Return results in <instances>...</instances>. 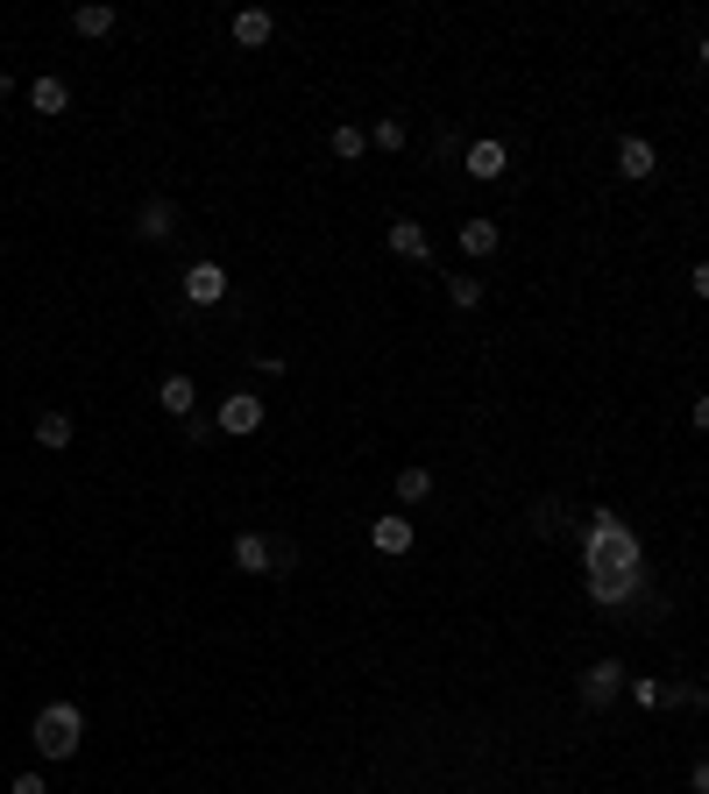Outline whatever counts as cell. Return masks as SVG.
I'll return each mask as SVG.
<instances>
[{
	"label": "cell",
	"instance_id": "cell-1",
	"mask_svg": "<svg viewBox=\"0 0 709 794\" xmlns=\"http://www.w3.org/2000/svg\"><path fill=\"white\" fill-rule=\"evenodd\" d=\"M582 589H588V603H604V610H618V603H632L638 589H646L638 532L618 518V511H588V525H582Z\"/></svg>",
	"mask_w": 709,
	"mask_h": 794
},
{
	"label": "cell",
	"instance_id": "cell-2",
	"mask_svg": "<svg viewBox=\"0 0 709 794\" xmlns=\"http://www.w3.org/2000/svg\"><path fill=\"white\" fill-rule=\"evenodd\" d=\"M29 745L43 752V759H72L78 745H86V709L78 703H43L29 723Z\"/></svg>",
	"mask_w": 709,
	"mask_h": 794
},
{
	"label": "cell",
	"instance_id": "cell-3",
	"mask_svg": "<svg viewBox=\"0 0 709 794\" xmlns=\"http://www.w3.org/2000/svg\"><path fill=\"white\" fill-rule=\"evenodd\" d=\"M235 568L242 575H291L299 568V546L284 532H235Z\"/></svg>",
	"mask_w": 709,
	"mask_h": 794
},
{
	"label": "cell",
	"instance_id": "cell-4",
	"mask_svg": "<svg viewBox=\"0 0 709 794\" xmlns=\"http://www.w3.org/2000/svg\"><path fill=\"white\" fill-rule=\"evenodd\" d=\"M263 419H270V405H263L256 390H235V398H220V412H213V426H220V433H235V440L263 433Z\"/></svg>",
	"mask_w": 709,
	"mask_h": 794
},
{
	"label": "cell",
	"instance_id": "cell-5",
	"mask_svg": "<svg viewBox=\"0 0 709 794\" xmlns=\"http://www.w3.org/2000/svg\"><path fill=\"white\" fill-rule=\"evenodd\" d=\"M624 659H596V667H582V681H574V689H582V709H610L624 695Z\"/></svg>",
	"mask_w": 709,
	"mask_h": 794
},
{
	"label": "cell",
	"instance_id": "cell-6",
	"mask_svg": "<svg viewBox=\"0 0 709 794\" xmlns=\"http://www.w3.org/2000/svg\"><path fill=\"white\" fill-rule=\"evenodd\" d=\"M504 171H511V150H504L497 136H476V142H468V178H476V185H497Z\"/></svg>",
	"mask_w": 709,
	"mask_h": 794
},
{
	"label": "cell",
	"instance_id": "cell-7",
	"mask_svg": "<svg viewBox=\"0 0 709 794\" xmlns=\"http://www.w3.org/2000/svg\"><path fill=\"white\" fill-rule=\"evenodd\" d=\"M136 235H142V241H170V235H178V199H164V192H156V199H142V213H136Z\"/></svg>",
	"mask_w": 709,
	"mask_h": 794
},
{
	"label": "cell",
	"instance_id": "cell-8",
	"mask_svg": "<svg viewBox=\"0 0 709 794\" xmlns=\"http://www.w3.org/2000/svg\"><path fill=\"white\" fill-rule=\"evenodd\" d=\"M227 299V270L220 263H192L185 270V305H220Z\"/></svg>",
	"mask_w": 709,
	"mask_h": 794
},
{
	"label": "cell",
	"instance_id": "cell-9",
	"mask_svg": "<svg viewBox=\"0 0 709 794\" xmlns=\"http://www.w3.org/2000/svg\"><path fill=\"white\" fill-rule=\"evenodd\" d=\"M454 241H461V255H468V263H483V255H497V220H483V213H468V220L461 227H454Z\"/></svg>",
	"mask_w": 709,
	"mask_h": 794
},
{
	"label": "cell",
	"instance_id": "cell-10",
	"mask_svg": "<svg viewBox=\"0 0 709 794\" xmlns=\"http://www.w3.org/2000/svg\"><path fill=\"white\" fill-rule=\"evenodd\" d=\"M369 546H377V554H412V518H405V511H383V518L377 525H369Z\"/></svg>",
	"mask_w": 709,
	"mask_h": 794
},
{
	"label": "cell",
	"instance_id": "cell-11",
	"mask_svg": "<svg viewBox=\"0 0 709 794\" xmlns=\"http://www.w3.org/2000/svg\"><path fill=\"white\" fill-rule=\"evenodd\" d=\"M227 36H235L242 50H263V43L277 36V15H270V8H242V15L227 22Z\"/></svg>",
	"mask_w": 709,
	"mask_h": 794
},
{
	"label": "cell",
	"instance_id": "cell-12",
	"mask_svg": "<svg viewBox=\"0 0 709 794\" xmlns=\"http://www.w3.org/2000/svg\"><path fill=\"white\" fill-rule=\"evenodd\" d=\"M618 171H624L632 185H646L653 171H660V150H653L646 136H624V142H618Z\"/></svg>",
	"mask_w": 709,
	"mask_h": 794
},
{
	"label": "cell",
	"instance_id": "cell-13",
	"mask_svg": "<svg viewBox=\"0 0 709 794\" xmlns=\"http://www.w3.org/2000/svg\"><path fill=\"white\" fill-rule=\"evenodd\" d=\"M391 255H405V263H426V255H433V235H426L419 220H391Z\"/></svg>",
	"mask_w": 709,
	"mask_h": 794
},
{
	"label": "cell",
	"instance_id": "cell-14",
	"mask_svg": "<svg viewBox=\"0 0 709 794\" xmlns=\"http://www.w3.org/2000/svg\"><path fill=\"white\" fill-rule=\"evenodd\" d=\"M156 405H164L170 419H192V405H199V383H192V376H164V383H156Z\"/></svg>",
	"mask_w": 709,
	"mask_h": 794
},
{
	"label": "cell",
	"instance_id": "cell-15",
	"mask_svg": "<svg viewBox=\"0 0 709 794\" xmlns=\"http://www.w3.org/2000/svg\"><path fill=\"white\" fill-rule=\"evenodd\" d=\"M72 36H86V43L114 36V8H106V0H86V8H72Z\"/></svg>",
	"mask_w": 709,
	"mask_h": 794
},
{
	"label": "cell",
	"instance_id": "cell-16",
	"mask_svg": "<svg viewBox=\"0 0 709 794\" xmlns=\"http://www.w3.org/2000/svg\"><path fill=\"white\" fill-rule=\"evenodd\" d=\"M29 106H36V114H64V106H72V86H64L58 72H43V78L29 86Z\"/></svg>",
	"mask_w": 709,
	"mask_h": 794
},
{
	"label": "cell",
	"instance_id": "cell-17",
	"mask_svg": "<svg viewBox=\"0 0 709 794\" xmlns=\"http://www.w3.org/2000/svg\"><path fill=\"white\" fill-rule=\"evenodd\" d=\"M426 496H433V468H419V462H412V468H397V504H426Z\"/></svg>",
	"mask_w": 709,
	"mask_h": 794
},
{
	"label": "cell",
	"instance_id": "cell-18",
	"mask_svg": "<svg viewBox=\"0 0 709 794\" xmlns=\"http://www.w3.org/2000/svg\"><path fill=\"white\" fill-rule=\"evenodd\" d=\"M36 448H72V412H36Z\"/></svg>",
	"mask_w": 709,
	"mask_h": 794
},
{
	"label": "cell",
	"instance_id": "cell-19",
	"mask_svg": "<svg viewBox=\"0 0 709 794\" xmlns=\"http://www.w3.org/2000/svg\"><path fill=\"white\" fill-rule=\"evenodd\" d=\"M327 150L341 156V164H355V156L369 150V128H355V121H341V128H333V136H327Z\"/></svg>",
	"mask_w": 709,
	"mask_h": 794
},
{
	"label": "cell",
	"instance_id": "cell-20",
	"mask_svg": "<svg viewBox=\"0 0 709 794\" xmlns=\"http://www.w3.org/2000/svg\"><path fill=\"white\" fill-rule=\"evenodd\" d=\"M369 150H405V121H397V114H383L377 128H369Z\"/></svg>",
	"mask_w": 709,
	"mask_h": 794
},
{
	"label": "cell",
	"instance_id": "cell-21",
	"mask_svg": "<svg viewBox=\"0 0 709 794\" xmlns=\"http://www.w3.org/2000/svg\"><path fill=\"white\" fill-rule=\"evenodd\" d=\"M447 299L461 305V313H476V305H483V285H476V277L461 270V277H447Z\"/></svg>",
	"mask_w": 709,
	"mask_h": 794
},
{
	"label": "cell",
	"instance_id": "cell-22",
	"mask_svg": "<svg viewBox=\"0 0 709 794\" xmlns=\"http://www.w3.org/2000/svg\"><path fill=\"white\" fill-rule=\"evenodd\" d=\"M624 695H632L638 709H660V681H624Z\"/></svg>",
	"mask_w": 709,
	"mask_h": 794
},
{
	"label": "cell",
	"instance_id": "cell-23",
	"mask_svg": "<svg viewBox=\"0 0 709 794\" xmlns=\"http://www.w3.org/2000/svg\"><path fill=\"white\" fill-rule=\"evenodd\" d=\"M8 794H50V780L43 773H15V787H8Z\"/></svg>",
	"mask_w": 709,
	"mask_h": 794
},
{
	"label": "cell",
	"instance_id": "cell-24",
	"mask_svg": "<svg viewBox=\"0 0 709 794\" xmlns=\"http://www.w3.org/2000/svg\"><path fill=\"white\" fill-rule=\"evenodd\" d=\"M688 787H695V794H709V752H702V759L688 766Z\"/></svg>",
	"mask_w": 709,
	"mask_h": 794
},
{
	"label": "cell",
	"instance_id": "cell-25",
	"mask_svg": "<svg viewBox=\"0 0 709 794\" xmlns=\"http://www.w3.org/2000/svg\"><path fill=\"white\" fill-rule=\"evenodd\" d=\"M688 285H695V299L709 305V263H695V270H688Z\"/></svg>",
	"mask_w": 709,
	"mask_h": 794
},
{
	"label": "cell",
	"instance_id": "cell-26",
	"mask_svg": "<svg viewBox=\"0 0 709 794\" xmlns=\"http://www.w3.org/2000/svg\"><path fill=\"white\" fill-rule=\"evenodd\" d=\"M695 433H709V390L695 398Z\"/></svg>",
	"mask_w": 709,
	"mask_h": 794
},
{
	"label": "cell",
	"instance_id": "cell-27",
	"mask_svg": "<svg viewBox=\"0 0 709 794\" xmlns=\"http://www.w3.org/2000/svg\"><path fill=\"white\" fill-rule=\"evenodd\" d=\"M695 58H702V72H709V36H702V43H695Z\"/></svg>",
	"mask_w": 709,
	"mask_h": 794
}]
</instances>
